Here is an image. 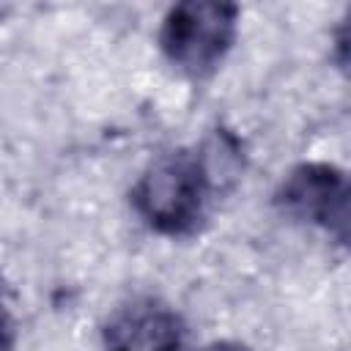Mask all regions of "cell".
Wrapping results in <instances>:
<instances>
[{"instance_id":"obj_1","label":"cell","mask_w":351,"mask_h":351,"mask_svg":"<svg viewBox=\"0 0 351 351\" xmlns=\"http://www.w3.org/2000/svg\"><path fill=\"white\" fill-rule=\"evenodd\" d=\"M217 189L211 148H176L156 156L132 189L137 214L165 236H186L206 219Z\"/></svg>"},{"instance_id":"obj_2","label":"cell","mask_w":351,"mask_h":351,"mask_svg":"<svg viewBox=\"0 0 351 351\" xmlns=\"http://www.w3.org/2000/svg\"><path fill=\"white\" fill-rule=\"evenodd\" d=\"M236 22L239 8L230 3H178L162 22L159 47L178 71L206 77L228 55Z\"/></svg>"},{"instance_id":"obj_3","label":"cell","mask_w":351,"mask_h":351,"mask_svg":"<svg viewBox=\"0 0 351 351\" xmlns=\"http://www.w3.org/2000/svg\"><path fill=\"white\" fill-rule=\"evenodd\" d=\"M282 214L318 225L346 244L348 239V184L346 176L324 162L296 165L274 192Z\"/></svg>"},{"instance_id":"obj_4","label":"cell","mask_w":351,"mask_h":351,"mask_svg":"<svg viewBox=\"0 0 351 351\" xmlns=\"http://www.w3.org/2000/svg\"><path fill=\"white\" fill-rule=\"evenodd\" d=\"M104 343L107 351H184V324L165 302L140 296L110 315Z\"/></svg>"},{"instance_id":"obj_5","label":"cell","mask_w":351,"mask_h":351,"mask_svg":"<svg viewBox=\"0 0 351 351\" xmlns=\"http://www.w3.org/2000/svg\"><path fill=\"white\" fill-rule=\"evenodd\" d=\"M14 343H16L14 321H11V313L5 310V304L0 302V351H14Z\"/></svg>"},{"instance_id":"obj_6","label":"cell","mask_w":351,"mask_h":351,"mask_svg":"<svg viewBox=\"0 0 351 351\" xmlns=\"http://www.w3.org/2000/svg\"><path fill=\"white\" fill-rule=\"evenodd\" d=\"M206 351H252V348L244 343H236V340H219V343H211Z\"/></svg>"}]
</instances>
